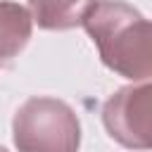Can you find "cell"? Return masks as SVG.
Listing matches in <instances>:
<instances>
[{
	"instance_id": "cell-2",
	"label": "cell",
	"mask_w": 152,
	"mask_h": 152,
	"mask_svg": "<svg viewBox=\"0 0 152 152\" xmlns=\"http://www.w3.org/2000/svg\"><path fill=\"white\" fill-rule=\"evenodd\" d=\"M12 138L19 152H78L81 124L64 100L36 95L14 112Z\"/></svg>"
},
{
	"instance_id": "cell-4",
	"label": "cell",
	"mask_w": 152,
	"mask_h": 152,
	"mask_svg": "<svg viewBox=\"0 0 152 152\" xmlns=\"http://www.w3.org/2000/svg\"><path fill=\"white\" fill-rule=\"evenodd\" d=\"M97 0H28L33 24L45 31H69L83 26Z\"/></svg>"
},
{
	"instance_id": "cell-5",
	"label": "cell",
	"mask_w": 152,
	"mask_h": 152,
	"mask_svg": "<svg viewBox=\"0 0 152 152\" xmlns=\"http://www.w3.org/2000/svg\"><path fill=\"white\" fill-rule=\"evenodd\" d=\"M33 17L12 0H0V64L14 59L31 40Z\"/></svg>"
},
{
	"instance_id": "cell-3",
	"label": "cell",
	"mask_w": 152,
	"mask_h": 152,
	"mask_svg": "<svg viewBox=\"0 0 152 152\" xmlns=\"http://www.w3.org/2000/svg\"><path fill=\"white\" fill-rule=\"evenodd\" d=\"M102 124L119 145L152 150V81L119 88L102 107Z\"/></svg>"
},
{
	"instance_id": "cell-6",
	"label": "cell",
	"mask_w": 152,
	"mask_h": 152,
	"mask_svg": "<svg viewBox=\"0 0 152 152\" xmlns=\"http://www.w3.org/2000/svg\"><path fill=\"white\" fill-rule=\"evenodd\" d=\"M0 152H7V150H5V147H0Z\"/></svg>"
},
{
	"instance_id": "cell-1",
	"label": "cell",
	"mask_w": 152,
	"mask_h": 152,
	"mask_svg": "<svg viewBox=\"0 0 152 152\" xmlns=\"http://www.w3.org/2000/svg\"><path fill=\"white\" fill-rule=\"evenodd\" d=\"M83 28L107 69L131 81L152 78V21L135 7L124 0H97Z\"/></svg>"
}]
</instances>
